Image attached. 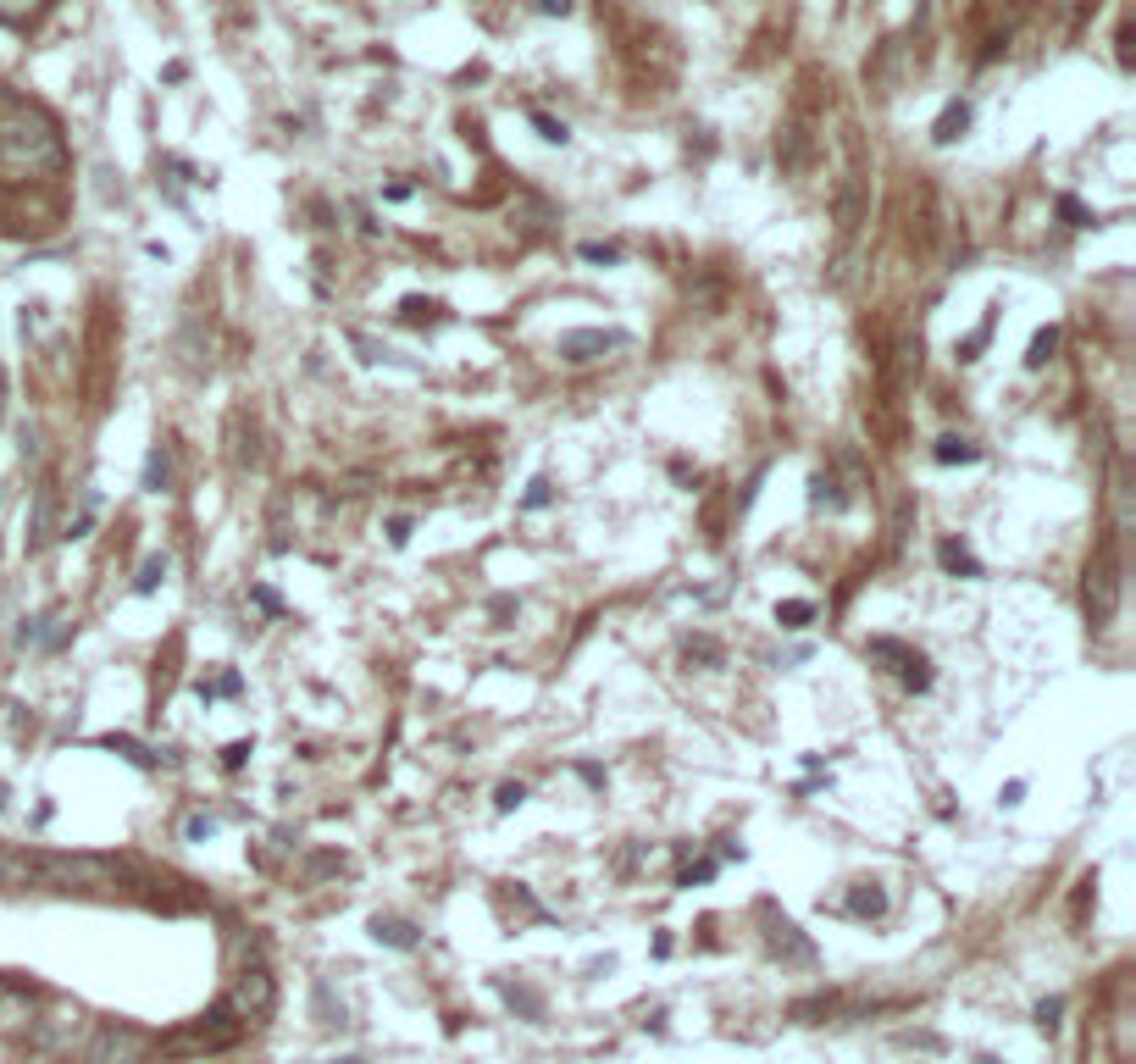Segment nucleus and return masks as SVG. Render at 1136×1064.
<instances>
[{
  "instance_id": "obj_8",
  "label": "nucleus",
  "mask_w": 1136,
  "mask_h": 1064,
  "mask_svg": "<svg viewBox=\"0 0 1136 1064\" xmlns=\"http://www.w3.org/2000/svg\"><path fill=\"white\" fill-rule=\"evenodd\" d=\"M610 350H626V332H616V328H571V332H560V360H571V366L599 360V355H610Z\"/></svg>"
},
{
  "instance_id": "obj_15",
  "label": "nucleus",
  "mask_w": 1136,
  "mask_h": 1064,
  "mask_svg": "<svg viewBox=\"0 0 1136 1064\" xmlns=\"http://www.w3.org/2000/svg\"><path fill=\"white\" fill-rule=\"evenodd\" d=\"M937 560H942V572H954V576H970V582L981 576V560L964 549V544H954V538H942V544H937Z\"/></svg>"
},
{
  "instance_id": "obj_35",
  "label": "nucleus",
  "mask_w": 1136,
  "mask_h": 1064,
  "mask_svg": "<svg viewBox=\"0 0 1136 1064\" xmlns=\"http://www.w3.org/2000/svg\"><path fill=\"white\" fill-rule=\"evenodd\" d=\"M245 754H250V743H227V749H223V765H227V771H239V765H245Z\"/></svg>"
},
{
  "instance_id": "obj_30",
  "label": "nucleus",
  "mask_w": 1136,
  "mask_h": 1064,
  "mask_svg": "<svg viewBox=\"0 0 1136 1064\" xmlns=\"http://www.w3.org/2000/svg\"><path fill=\"white\" fill-rule=\"evenodd\" d=\"M521 798H527V787H521V782H505V787H499V798H493V804H499V815H511V810H515V804H521Z\"/></svg>"
},
{
  "instance_id": "obj_7",
  "label": "nucleus",
  "mask_w": 1136,
  "mask_h": 1064,
  "mask_svg": "<svg viewBox=\"0 0 1136 1064\" xmlns=\"http://www.w3.org/2000/svg\"><path fill=\"white\" fill-rule=\"evenodd\" d=\"M223 1003L239 1015V1025H261V1020H272V1009H277V981H272L267 965H245V971L233 975V987H227Z\"/></svg>"
},
{
  "instance_id": "obj_1",
  "label": "nucleus",
  "mask_w": 1136,
  "mask_h": 1064,
  "mask_svg": "<svg viewBox=\"0 0 1136 1064\" xmlns=\"http://www.w3.org/2000/svg\"><path fill=\"white\" fill-rule=\"evenodd\" d=\"M56 161H62V139L50 128V117H40L34 106L6 100V117H0V167L6 173H45Z\"/></svg>"
},
{
  "instance_id": "obj_6",
  "label": "nucleus",
  "mask_w": 1136,
  "mask_h": 1064,
  "mask_svg": "<svg viewBox=\"0 0 1136 1064\" xmlns=\"http://www.w3.org/2000/svg\"><path fill=\"white\" fill-rule=\"evenodd\" d=\"M150 1048H156L150 1031H139L128 1020H106V1025H94L90 1048H84V1064H145Z\"/></svg>"
},
{
  "instance_id": "obj_11",
  "label": "nucleus",
  "mask_w": 1136,
  "mask_h": 1064,
  "mask_svg": "<svg viewBox=\"0 0 1136 1064\" xmlns=\"http://www.w3.org/2000/svg\"><path fill=\"white\" fill-rule=\"evenodd\" d=\"M28 1025H34V993L0 981V1031H23L28 1037Z\"/></svg>"
},
{
  "instance_id": "obj_12",
  "label": "nucleus",
  "mask_w": 1136,
  "mask_h": 1064,
  "mask_svg": "<svg viewBox=\"0 0 1136 1064\" xmlns=\"http://www.w3.org/2000/svg\"><path fill=\"white\" fill-rule=\"evenodd\" d=\"M765 937H771V953L793 959V965H815V943H804L799 926H793L787 915H781V920H771V931H765Z\"/></svg>"
},
{
  "instance_id": "obj_41",
  "label": "nucleus",
  "mask_w": 1136,
  "mask_h": 1064,
  "mask_svg": "<svg viewBox=\"0 0 1136 1064\" xmlns=\"http://www.w3.org/2000/svg\"><path fill=\"white\" fill-rule=\"evenodd\" d=\"M338 1064H366V1059H338Z\"/></svg>"
},
{
  "instance_id": "obj_17",
  "label": "nucleus",
  "mask_w": 1136,
  "mask_h": 1064,
  "mask_svg": "<svg viewBox=\"0 0 1136 1064\" xmlns=\"http://www.w3.org/2000/svg\"><path fill=\"white\" fill-rule=\"evenodd\" d=\"M167 483H172V461H167V443H156L145 455V493H167Z\"/></svg>"
},
{
  "instance_id": "obj_21",
  "label": "nucleus",
  "mask_w": 1136,
  "mask_h": 1064,
  "mask_svg": "<svg viewBox=\"0 0 1136 1064\" xmlns=\"http://www.w3.org/2000/svg\"><path fill=\"white\" fill-rule=\"evenodd\" d=\"M854 222H859V177H848L837 195V227H854Z\"/></svg>"
},
{
  "instance_id": "obj_39",
  "label": "nucleus",
  "mask_w": 1136,
  "mask_h": 1064,
  "mask_svg": "<svg viewBox=\"0 0 1136 1064\" xmlns=\"http://www.w3.org/2000/svg\"><path fill=\"white\" fill-rule=\"evenodd\" d=\"M1025 798V782H1003V793H998V804H1020Z\"/></svg>"
},
{
  "instance_id": "obj_25",
  "label": "nucleus",
  "mask_w": 1136,
  "mask_h": 1064,
  "mask_svg": "<svg viewBox=\"0 0 1136 1064\" xmlns=\"http://www.w3.org/2000/svg\"><path fill=\"white\" fill-rule=\"evenodd\" d=\"M1059 217H1065L1070 227H1092V222H1097V217H1092V211H1087V205H1081L1075 195H1059Z\"/></svg>"
},
{
  "instance_id": "obj_2",
  "label": "nucleus",
  "mask_w": 1136,
  "mask_h": 1064,
  "mask_svg": "<svg viewBox=\"0 0 1136 1064\" xmlns=\"http://www.w3.org/2000/svg\"><path fill=\"white\" fill-rule=\"evenodd\" d=\"M94 1025H100V1020H90V1009H78V1003H50L45 1015H34L28 1042H34L40 1053H50V1059H84Z\"/></svg>"
},
{
  "instance_id": "obj_23",
  "label": "nucleus",
  "mask_w": 1136,
  "mask_h": 1064,
  "mask_svg": "<svg viewBox=\"0 0 1136 1064\" xmlns=\"http://www.w3.org/2000/svg\"><path fill=\"white\" fill-rule=\"evenodd\" d=\"M50 516H56V488H40V516H34V544L50 538Z\"/></svg>"
},
{
  "instance_id": "obj_16",
  "label": "nucleus",
  "mask_w": 1136,
  "mask_h": 1064,
  "mask_svg": "<svg viewBox=\"0 0 1136 1064\" xmlns=\"http://www.w3.org/2000/svg\"><path fill=\"white\" fill-rule=\"evenodd\" d=\"M964 128H970V106H964V100H948V106H942V117H937L932 139H937V145H954Z\"/></svg>"
},
{
  "instance_id": "obj_32",
  "label": "nucleus",
  "mask_w": 1136,
  "mask_h": 1064,
  "mask_svg": "<svg viewBox=\"0 0 1136 1064\" xmlns=\"http://www.w3.org/2000/svg\"><path fill=\"white\" fill-rule=\"evenodd\" d=\"M405 322H422V316H433V310H438V306H433V300H422V294H410V300H405Z\"/></svg>"
},
{
  "instance_id": "obj_4",
  "label": "nucleus",
  "mask_w": 1136,
  "mask_h": 1064,
  "mask_svg": "<svg viewBox=\"0 0 1136 1064\" xmlns=\"http://www.w3.org/2000/svg\"><path fill=\"white\" fill-rule=\"evenodd\" d=\"M1114 610H1120V549H1114V538H1097L1087 560V621L1109 626Z\"/></svg>"
},
{
  "instance_id": "obj_31",
  "label": "nucleus",
  "mask_w": 1136,
  "mask_h": 1064,
  "mask_svg": "<svg viewBox=\"0 0 1136 1064\" xmlns=\"http://www.w3.org/2000/svg\"><path fill=\"white\" fill-rule=\"evenodd\" d=\"M505 998H511V1003H515V1009H527V1015H543V1003H538V998L533 993H527V987H505Z\"/></svg>"
},
{
  "instance_id": "obj_18",
  "label": "nucleus",
  "mask_w": 1136,
  "mask_h": 1064,
  "mask_svg": "<svg viewBox=\"0 0 1136 1064\" xmlns=\"http://www.w3.org/2000/svg\"><path fill=\"white\" fill-rule=\"evenodd\" d=\"M815 621V604L809 598H781L777 604V626H787V632H804Z\"/></svg>"
},
{
  "instance_id": "obj_40",
  "label": "nucleus",
  "mask_w": 1136,
  "mask_h": 1064,
  "mask_svg": "<svg viewBox=\"0 0 1136 1064\" xmlns=\"http://www.w3.org/2000/svg\"><path fill=\"white\" fill-rule=\"evenodd\" d=\"M388 538H394V544H405V538H410V521H405V516H400V521H388Z\"/></svg>"
},
{
  "instance_id": "obj_5",
  "label": "nucleus",
  "mask_w": 1136,
  "mask_h": 1064,
  "mask_svg": "<svg viewBox=\"0 0 1136 1064\" xmlns=\"http://www.w3.org/2000/svg\"><path fill=\"white\" fill-rule=\"evenodd\" d=\"M117 864L100 860V854H40V882L62 887V892H100V887H112Z\"/></svg>"
},
{
  "instance_id": "obj_14",
  "label": "nucleus",
  "mask_w": 1136,
  "mask_h": 1064,
  "mask_svg": "<svg viewBox=\"0 0 1136 1064\" xmlns=\"http://www.w3.org/2000/svg\"><path fill=\"white\" fill-rule=\"evenodd\" d=\"M848 915H859V920H882L887 915V892L876 882H859L854 892H848Z\"/></svg>"
},
{
  "instance_id": "obj_28",
  "label": "nucleus",
  "mask_w": 1136,
  "mask_h": 1064,
  "mask_svg": "<svg viewBox=\"0 0 1136 1064\" xmlns=\"http://www.w3.org/2000/svg\"><path fill=\"white\" fill-rule=\"evenodd\" d=\"M1059 1015H1065V998H1043V1003H1037V1025H1043V1031H1053Z\"/></svg>"
},
{
  "instance_id": "obj_42",
  "label": "nucleus",
  "mask_w": 1136,
  "mask_h": 1064,
  "mask_svg": "<svg viewBox=\"0 0 1136 1064\" xmlns=\"http://www.w3.org/2000/svg\"><path fill=\"white\" fill-rule=\"evenodd\" d=\"M976 1064H1003V1059H976Z\"/></svg>"
},
{
  "instance_id": "obj_36",
  "label": "nucleus",
  "mask_w": 1136,
  "mask_h": 1064,
  "mask_svg": "<svg viewBox=\"0 0 1136 1064\" xmlns=\"http://www.w3.org/2000/svg\"><path fill=\"white\" fill-rule=\"evenodd\" d=\"M715 876V860H704V864H693V870H682V887H693V882H710Z\"/></svg>"
},
{
  "instance_id": "obj_38",
  "label": "nucleus",
  "mask_w": 1136,
  "mask_h": 1064,
  "mask_svg": "<svg viewBox=\"0 0 1136 1064\" xmlns=\"http://www.w3.org/2000/svg\"><path fill=\"white\" fill-rule=\"evenodd\" d=\"M538 12H543V17H566V12H571V0H538Z\"/></svg>"
},
{
  "instance_id": "obj_26",
  "label": "nucleus",
  "mask_w": 1136,
  "mask_h": 1064,
  "mask_svg": "<svg viewBox=\"0 0 1136 1064\" xmlns=\"http://www.w3.org/2000/svg\"><path fill=\"white\" fill-rule=\"evenodd\" d=\"M40 12V0H0V22H28Z\"/></svg>"
},
{
  "instance_id": "obj_34",
  "label": "nucleus",
  "mask_w": 1136,
  "mask_h": 1064,
  "mask_svg": "<svg viewBox=\"0 0 1136 1064\" xmlns=\"http://www.w3.org/2000/svg\"><path fill=\"white\" fill-rule=\"evenodd\" d=\"M543 505H549V483L538 477V483L527 488V499H521V510H543Z\"/></svg>"
},
{
  "instance_id": "obj_19",
  "label": "nucleus",
  "mask_w": 1136,
  "mask_h": 1064,
  "mask_svg": "<svg viewBox=\"0 0 1136 1064\" xmlns=\"http://www.w3.org/2000/svg\"><path fill=\"white\" fill-rule=\"evenodd\" d=\"M1053 350H1059V328L1047 322V328H1037V338H1031V350H1025V366L1037 372V366H1047L1053 360Z\"/></svg>"
},
{
  "instance_id": "obj_22",
  "label": "nucleus",
  "mask_w": 1136,
  "mask_h": 1064,
  "mask_svg": "<svg viewBox=\"0 0 1136 1064\" xmlns=\"http://www.w3.org/2000/svg\"><path fill=\"white\" fill-rule=\"evenodd\" d=\"M156 582H167V554H150V560L139 566V576H134L139 594H156Z\"/></svg>"
},
{
  "instance_id": "obj_29",
  "label": "nucleus",
  "mask_w": 1136,
  "mask_h": 1064,
  "mask_svg": "<svg viewBox=\"0 0 1136 1064\" xmlns=\"http://www.w3.org/2000/svg\"><path fill=\"white\" fill-rule=\"evenodd\" d=\"M582 261H599V266H616V261H621V250H616V244H582Z\"/></svg>"
},
{
  "instance_id": "obj_3",
  "label": "nucleus",
  "mask_w": 1136,
  "mask_h": 1064,
  "mask_svg": "<svg viewBox=\"0 0 1136 1064\" xmlns=\"http://www.w3.org/2000/svg\"><path fill=\"white\" fill-rule=\"evenodd\" d=\"M239 1015L227 1009V1003H211L200 1020H189V1025H178L172 1037H161L156 1048L161 1053H217V1048H233L239 1042Z\"/></svg>"
},
{
  "instance_id": "obj_33",
  "label": "nucleus",
  "mask_w": 1136,
  "mask_h": 1064,
  "mask_svg": "<svg viewBox=\"0 0 1136 1064\" xmlns=\"http://www.w3.org/2000/svg\"><path fill=\"white\" fill-rule=\"evenodd\" d=\"M223 693H239V677H233V671H227V677H217L211 687L200 682V699H223Z\"/></svg>"
},
{
  "instance_id": "obj_27",
  "label": "nucleus",
  "mask_w": 1136,
  "mask_h": 1064,
  "mask_svg": "<svg viewBox=\"0 0 1136 1064\" xmlns=\"http://www.w3.org/2000/svg\"><path fill=\"white\" fill-rule=\"evenodd\" d=\"M533 128L543 133L549 145H566V139H571V133H566V122H555V117H543V111H533Z\"/></svg>"
},
{
  "instance_id": "obj_10",
  "label": "nucleus",
  "mask_w": 1136,
  "mask_h": 1064,
  "mask_svg": "<svg viewBox=\"0 0 1136 1064\" xmlns=\"http://www.w3.org/2000/svg\"><path fill=\"white\" fill-rule=\"evenodd\" d=\"M34 882H40V854H23V848L0 842V892H23Z\"/></svg>"
},
{
  "instance_id": "obj_24",
  "label": "nucleus",
  "mask_w": 1136,
  "mask_h": 1064,
  "mask_svg": "<svg viewBox=\"0 0 1136 1064\" xmlns=\"http://www.w3.org/2000/svg\"><path fill=\"white\" fill-rule=\"evenodd\" d=\"M100 743H106V749H117V754H128L134 765H156V754H150V749H139L134 737H117V732H112V737H100Z\"/></svg>"
},
{
  "instance_id": "obj_9",
  "label": "nucleus",
  "mask_w": 1136,
  "mask_h": 1064,
  "mask_svg": "<svg viewBox=\"0 0 1136 1064\" xmlns=\"http://www.w3.org/2000/svg\"><path fill=\"white\" fill-rule=\"evenodd\" d=\"M870 654H876V660H898L892 671H898V677H904V687H914V693H920V687H932V671H926V660H920L914 649H904V643L876 638V643H870Z\"/></svg>"
},
{
  "instance_id": "obj_13",
  "label": "nucleus",
  "mask_w": 1136,
  "mask_h": 1064,
  "mask_svg": "<svg viewBox=\"0 0 1136 1064\" xmlns=\"http://www.w3.org/2000/svg\"><path fill=\"white\" fill-rule=\"evenodd\" d=\"M372 937L388 943V948H416L422 943V931L410 926V920H400V915H372Z\"/></svg>"
},
{
  "instance_id": "obj_20",
  "label": "nucleus",
  "mask_w": 1136,
  "mask_h": 1064,
  "mask_svg": "<svg viewBox=\"0 0 1136 1064\" xmlns=\"http://www.w3.org/2000/svg\"><path fill=\"white\" fill-rule=\"evenodd\" d=\"M942 466H970V461H981V449L976 443H964V439H937V449H932Z\"/></svg>"
},
{
  "instance_id": "obj_37",
  "label": "nucleus",
  "mask_w": 1136,
  "mask_h": 1064,
  "mask_svg": "<svg viewBox=\"0 0 1136 1064\" xmlns=\"http://www.w3.org/2000/svg\"><path fill=\"white\" fill-rule=\"evenodd\" d=\"M688 654H699V660H721V649H715L710 638H693V643H688Z\"/></svg>"
}]
</instances>
